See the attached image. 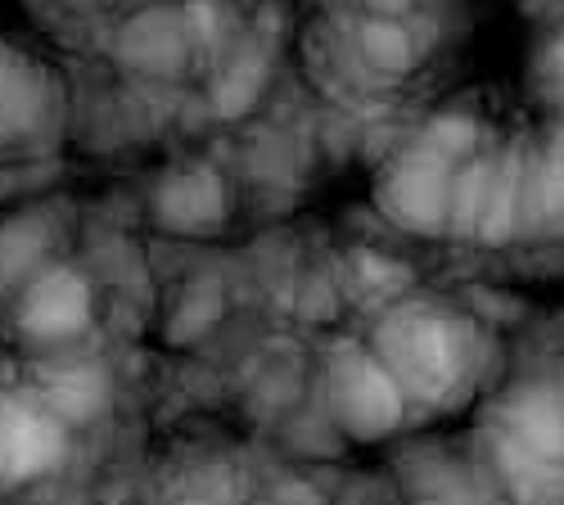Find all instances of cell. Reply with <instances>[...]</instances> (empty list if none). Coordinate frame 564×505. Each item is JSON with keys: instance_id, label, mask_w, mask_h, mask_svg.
I'll list each match as a JSON object with an SVG mask.
<instances>
[{"instance_id": "obj_1", "label": "cell", "mask_w": 564, "mask_h": 505, "mask_svg": "<svg viewBox=\"0 0 564 505\" xmlns=\"http://www.w3.org/2000/svg\"><path fill=\"white\" fill-rule=\"evenodd\" d=\"M51 461H55V433L14 397H0V487L41 474Z\"/></svg>"}, {"instance_id": "obj_2", "label": "cell", "mask_w": 564, "mask_h": 505, "mask_svg": "<svg viewBox=\"0 0 564 505\" xmlns=\"http://www.w3.org/2000/svg\"><path fill=\"white\" fill-rule=\"evenodd\" d=\"M19 320L23 330L36 334V339H59V334H73L82 330L86 320V285L73 281V275L55 271L45 275V281H36L19 307Z\"/></svg>"}]
</instances>
